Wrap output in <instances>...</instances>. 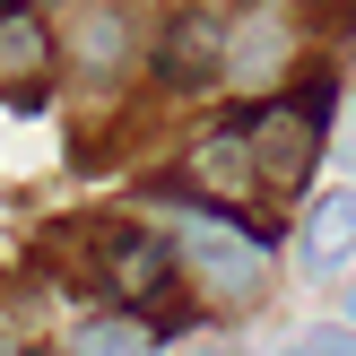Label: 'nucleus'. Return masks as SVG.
Instances as JSON below:
<instances>
[{
    "mask_svg": "<svg viewBox=\"0 0 356 356\" xmlns=\"http://www.w3.org/2000/svg\"><path fill=\"white\" fill-rule=\"evenodd\" d=\"M0 356H35V348H26V339H0Z\"/></svg>",
    "mask_w": 356,
    "mask_h": 356,
    "instance_id": "f8f14e48",
    "label": "nucleus"
},
{
    "mask_svg": "<svg viewBox=\"0 0 356 356\" xmlns=\"http://www.w3.org/2000/svg\"><path fill=\"white\" fill-rule=\"evenodd\" d=\"M44 79H52V26L26 0H9V9H0V104L26 113V104L44 96Z\"/></svg>",
    "mask_w": 356,
    "mask_h": 356,
    "instance_id": "20e7f679",
    "label": "nucleus"
},
{
    "mask_svg": "<svg viewBox=\"0 0 356 356\" xmlns=\"http://www.w3.org/2000/svg\"><path fill=\"white\" fill-rule=\"evenodd\" d=\"M235 139H243V156H252V183L261 191H305L313 156H322V139H330V87L313 79V87H296V96L243 113Z\"/></svg>",
    "mask_w": 356,
    "mask_h": 356,
    "instance_id": "f257e3e1",
    "label": "nucleus"
},
{
    "mask_svg": "<svg viewBox=\"0 0 356 356\" xmlns=\"http://www.w3.org/2000/svg\"><path fill=\"white\" fill-rule=\"evenodd\" d=\"M270 356H305V348H270Z\"/></svg>",
    "mask_w": 356,
    "mask_h": 356,
    "instance_id": "ddd939ff",
    "label": "nucleus"
},
{
    "mask_svg": "<svg viewBox=\"0 0 356 356\" xmlns=\"http://www.w3.org/2000/svg\"><path fill=\"white\" fill-rule=\"evenodd\" d=\"M183 174L209 191V200H243V191H261V183H252V156H243V139H235V122H226V131H209L200 148H191Z\"/></svg>",
    "mask_w": 356,
    "mask_h": 356,
    "instance_id": "0eeeda50",
    "label": "nucleus"
},
{
    "mask_svg": "<svg viewBox=\"0 0 356 356\" xmlns=\"http://www.w3.org/2000/svg\"><path fill=\"white\" fill-rule=\"evenodd\" d=\"M183 270H200L209 287L226 296V305H252L261 296V252H252V235H226V226H183Z\"/></svg>",
    "mask_w": 356,
    "mask_h": 356,
    "instance_id": "39448f33",
    "label": "nucleus"
},
{
    "mask_svg": "<svg viewBox=\"0 0 356 356\" xmlns=\"http://www.w3.org/2000/svg\"><path fill=\"white\" fill-rule=\"evenodd\" d=\"M139 348H148V339H139L131 322H79L61 356H139Z\"/></svg>",
    "mask_w": 356,
    "mask_h": 356,
    "instance_id": "1a4fd4ad",
    "label": "nucleus"
},
{
    "mask_svg": "<svg viewBox=\"0 0 356 356\" xmlns=\"http://www.w3.org/2000/svg\"><path fill=\"white\" fill-rule=\"evenodd\" d=\"M330 156H339V165H356V87L348 96H330V139H322Z\"/></svg>",
    "mask_w": 356,
    "mask_h": 356,
    "instance_id": "9d476101",
    "label": "nucleus"
},
{
    "mask_svg": "<svg viewBox=\"0 0 356 356\" xmlns=\"http://www.w3.org/2000/svg\"><path fill=\"white\" fill-rule=\"evenodd\" d=\"M122 44H131V26H122L113 9L87 17V35H79V70H87V79H113V70H122Z\"/></svg>",
    "mask_w": 356,
    "mask_h": 356,
    "instance_id": "6e6552de",
    "label": "nucleus"
},
{
    "mask_svg": "<svg viewBox=\"0 0 356 356\" xmlns=\"http://www.w3.org/2000/svg\"><path fill=\"white\" fill-rule=\"evenodd\" d=\"M356 261V191H322L296 226V270L305 278H348Z\"/></svg>",
    "mask_w": 356,
    "mask_h": 356,
    "instance_id": "423d86ee",
    "label": "nucleus"
},
{
    "mask_svg": "<svg viewBox=\"0 0 356 356\" xmlns=\"http://www.w3.org/2000/svg\"><path fill=\"white\" fill-rule=\"evenodd\" d=\"M96 287L113 296L122 313H165L174 287H183V252H174V235L104 226V235H96Z\"/></svg>",
    "mask_w": 356,
    "mask_h": 356,
    "instance_id": "f03ea898",
    "label": "nucleus"
},
{
    "mask_svg": "<svg viewBox=\"0 0 356 356\" xmlns=\"http://www.w3.org/2000/svg\"><path fill=\"white\" fill-rule=\"evenodd\" d=\"M148 70H156V87H174V96L218 87L226 79V26L209 9H174L165 26H156V44H148Z\"/></svg>",
    "mask_w": 356,
    "mask_h": 356,
    "instance_id": "7ed1b4c3",
    "label": "nucleus"
},
{
    "mask_svg": "<svg viewBox=\"0 0 356 356\" xmlns=\"http://www.w3.org/2000/svg\"><path fill=\"white\" fill-rule=\"evenodd\" d=\"M339 313H348V330H356V261H348V278H339Z\"/></svg>",
    "mask_w": 356,
    "mask_h": 356,
    "instance_id": "9b49d317",
    "label": "nucleus"
}]
</instances>
